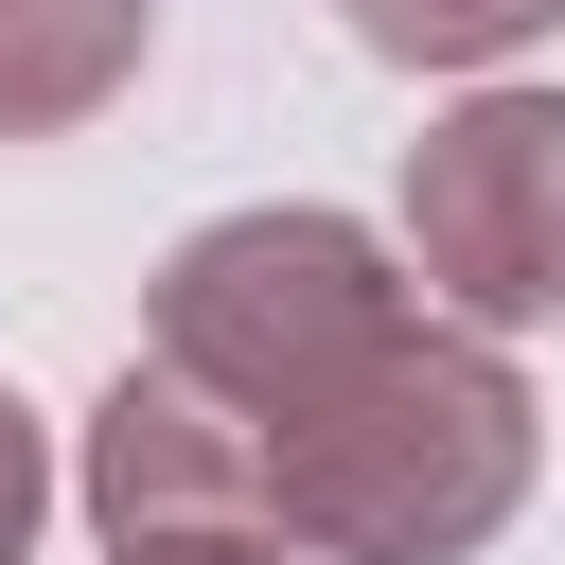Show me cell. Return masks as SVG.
<instances>
[{
	"instance_id": "obj_8",
	"label": "cell",
	"mask_w": 565,
	"mask_h": 565,
	"mask_svg": "<svg viewBox=\"0 0 565 565\" xmlns=\"http://www.w3.org/2000/svg\"><path fill=\"white\" fill-rule=\"evenodd\" d=\"M106 565H300V547H265V530H159V547H106Z\"/></svg>"
},
{
	"instance_id": "obj_5",
	"label": "cell",
	"mask_w": 565,
	"mask_h": 565,
	"mask_svg": "<svg viewBox=\"0 0 565 565\" xmlns=\"http://www.w3.org/2000/svg\"><path fill=\"white\" fill-rule=\"evenodd\" d=\"M159 0H0V141H71L141 88Z\"/></svg>"
},
{
	"instance_id": "obj_1",
	"label": "cell",
	"mask_w": 565,
	"mask_h": 565,
	"mask_svg": "<svg viewBox=\"0 0 565 565\" xmlns=\"http://www.w3.org/2000/svg\"><path fill=\"white\" fill-rule=\"evenodd\" d=\"M530 371L459 318H406L318 424L265 441V547L300 565H459L530 494Z\"/></svg>"
},
{
	"instance_id": "obj_3",
	"label": "cell",
	"mask_w": 565,
	"mask_h": 565,
	"mask_svg": "<svg viewBox=\"0 0 565 565\" xmlns=\"http://www.w3.org/2000/svg\"><path fill=\"white\" fill-rule=\"evenodd\" d=\"M406 300L459 335H530L565 300V106L547 88H477L406 141Z\"/></svg>"
},
{
	"instance_id": "obj_7",
	"label": "cell",
	"mask_w": 565,
	"mask_h": 565,
	"mask_svg": "<svg viewBox=\"0 0 565 565\" xmlns=\"http://www.w3.org/2000/svg\"><path fill=\"white\" fill-rule=\"evenodd\" d=\"M35 512H53V424H35L18 388H0V565L35 547Z\"/></svg>"
},
{
	"instance_id": "obj_6",
	"label": "cell",
	"mask_w": 565,
	"mask_h": 565,
	"mask_svg": "<svg viewBox=\"0 0 565 565\" xmlns=\"http://www.w3.org/2000/svg\"><path fill=\"white\" fill-rule=\"evenodd\" d=\"M565 0H353V35L388 53V71H494V53H530Z\"/></svg>"
},
{
	"instance_id": "obj_4",
	"label": "cell",
	"mask_w": 565,
	"mask_h": 565,
	"mask_svg": "<svg viewBox=\"0 0 565 565\" xmlns=\"http://www.w3.org/2000/svg\"><path fill=\"white\" fill-rule=\"evenodd\" d=\"M88 530L106 547H159V530H265V459L230 406H194L159 353H124V388L88 406V459H71Z\"/></svg>"
},
{
	"instance_id": "obj_2",
	"label": "cell",
	"mask_w": 565,
	"mask_h": 565,
	"mask_svg": "<svg viewBox=\"0 0 565 565\" xmlns=\"http://www.w3.org/2000/svg\"><path fill=\"white\" fill-rule=\"evenodd\" d=\"M406 318H424V300H406V265H388L353 212H212V230L159 265V300H141V353H159L194 406H230L247 459H265V441L318 424Z\"/></svg>"
}]
</instances>
